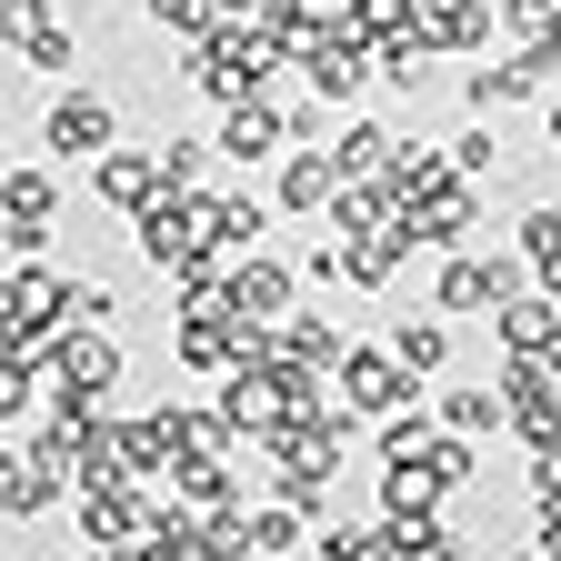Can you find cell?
I'll use <instances>...</instances> for the list:
<instances>
[{"label":"cell","instance_id":"6da1fadb","mask_svg":"<svg viewBox=\"0 0 561 561\" xmlns=\"http://www.w3.org/2000/svg\"><path fill=\"white\" fill-rule=\"evenodd\" d=\"M280 50L271 31H251V21H221L210 41H191V91L210 101V111H231V101H261L271 81H280Z\"/></svg>","mask_w":561,"mask_h":561},{"label":"cell","instance_id":"7a4b0ae2","mask_svg":"<svg viewBox=\"0 0 561 561\" xmlns=\"http://www.w3.org/2000/svg\"><path fill=\"white\" fill-rule=\"evenodd\" d=\"M522 291H531L522 241L512 251H442V271H432V311H451V321H491V311L522 301Z\"/></svg>","mask_w":561,"mask_h":561},{"label":"cell","instance_id":"3957f363","mask_svg":"<svg viewBox=\"0 0 561 561\" xmlns=\"http://www.w3.org/2000/svg\"><path fill=\"white\" fill-rule=\"evenodd\" d=\"M60 321H70V280H60L50 261L0 271V341H11V351H41V362H50Z\"/></svg>","mask_w":561,"mask_h":561},{"label":"cell","instance_id":"277c9868","mask_svg":"<svg viewBox=\"0 0 561 561\" xmlns=\"http://www.w3.org/2000/svg\"><path fill=\"white\" fill-rule=\"evenodd\" d=\"M121 341L111 331H91V321H60V341H50V401H70V411H101L111 391H121Z\"/></svg>","mask_w":561,"mask_h":561},{"label":"cell","instance_id":"5b68a950","mask_svg":"<svg viewBox=\"0 0 561 561\" xmlns=\"http://www.w3.org/2000/svg\"><path fill=\"white\" fill-rule=\"evenodd\" d=\"M50 221H60V171L50 161L0 171V241H11V261H41L50 251Z\"/></svg>","mask_w":561,"mask_h":561},{"label":"cell","instance_id":"8992f818","mask_svg":"<svg viewBox=\"0 0 561 561\" xmlns=\"http://www.w3.org/2000/svg\"><path fill=\"white\" fill-rule=\"evenodd\" d=\"M41 151H50L60 171H91L101 151H121V111H111L101 91H60L50 121H41Z\"/></svg>","mask_w":561,"mask_h":561},{"label":"cell","instance_id":"52a82bcc","mask_svg":"<svg viewBox=\"0 0 561 561\" xmlns=\"http://www.w3.org/2000/svg\"><path fill=\"white\" fill-rule=\"evenodd\" d=\"M331 381H341V401H351V411H362V421H381V411H401V401H421V371L401 362V351H391V341H351Z\"/></svg>","mask_w":561,"mask_h":561},{"label":"cell","instance_id":"ba28073f","mask_svg":"<svg viewBox=\"0 0 561 561\" xmlns=\"http://www.w3.org/2000/svg\"><path fill=\"white\" fill-rule=\"evenodd\" d=\"M70 512H81V541H121V551L161 522L151 481H130V471H121V481H91V491H70Z\"/></svg>","mask_w":561,"mask_h":561},{"label":"cell","instance_id":"9c48e42d","mask_svg":"<svg viewBox=\"0 0 561 561\" xmlns=\"http://www.w3.org/2000/svg\"><path fill=\"white\" fill-rule=\"evenodd\" d=\"M291 70H301V81H311V91L341 111V101H362V81H381V50H371V41H351V31L331 21V31H321V41L291 60Z\"/></svg>","mask_w":561,"mask_h":561},{"label":"cell","instance_id":"30bf717a","mask_svg":"<svg viewBox=\"0 0 561 561\" xmlns=\"http://www.w3.org/2000/svg\"><path fill=\"white\" fill-rule=\"evenodd\" d=\"M161 191H171L161 140H151V151H130V140H121V151H101V161H91V201H101V210H121V221H140Z\"/></svg>","mask_w":561,"mask_h":561},{"label":"cell","instance_id":"8fae6325","mask_svg":"<svg viewBox=\"0 0 561 561\" xmlns=\"http://www.w3.org/2000/svg\"><path fill=\"white\" fill-rule=\"evenodd\" d=\"M291 301H301V261H280V251H241L231 261V311L241 321H291Z\"/></svg>","mask_w":561,"mask_h":561},{"label":"cell","instance_id":"7c38bea8","mask_svg":"<svg viewBox=\"0 0 561 561\" xmlns=\"http://www.w3.org/2000/svg\"><path fill=\"white\" fill-rule=\"evenodd\" d=\"M371 561H471V541H451L442 502H421V512H381L371 522Z\"/></svg>","mask_w":561,"mask_h":561},{"label":"cell","instance_id":"4fadbf2b","mask_svg":"<svg viewBox=\"0 0 561 561\" xmlns=\"http://www.w3.org/2000/svg\"><path fill=\"white\" fill-rule=\"evenodd\" d=\"M271 201L291 210V221H331V201H341V161L311 151V140H301V151H280V161H271Z\"/></svg>","mask_w":561,"mask_h":561},{"label":"cell","instance_id":"5bb4252c","mask_svg":"<svg viewBox=\"0 0 561 561\" xmlns=\"http://www.w3.org/2000/svg\"><path fill=\"white\" fill-rule=\"evenodd\" d=\"M210 140H221V161H251V171H261V161H280V151H291V121H280V101L261 91V101H231Z\"/></svg>","mask_w":561,"mask_h":561},{"label":"cell","instance_id":"9a60e30c","mask_svg":"<svg viewBox=\"0 0 561 561\" xmlns=\"http://www.w3.org/2000/svg\"><path fill=\"white\" fill-rule=\"evenodd\" d=\"M491 341H502L512 362H541V351L561 341V291H541V280H531L522 301H502V311H491Z\"/></svg>","mask_w":561,"mask_h":561},{"label":"cell","instance_id":"2e32d148","mask_svg":"<svg viewBox=\"0 0 561 561\" xmlns=\"http://www.w3.org/2000/svg\"><path fill=\"white\" fill-rule=\"evenodd\" d=\"M432 50H491V31H502V0H421L411 21Z\"/></svg>","mask_w":561,"mask_h":561},{"label":"cell","instance_id":"e0dca14e","mask_svg":"<svg viewBox=\"0 0 561 561\" xmlns=\"http://www.w3.org/2000/svg\"><path fill=\"white\" fill-rule=\"evenodd\" d=\"M171 502L181 512H231V502H251V491H241V471L221 451H181L171 461Z\"/></svg>","mask_w":561,"mask_h":561},{"label":"cell","instance_id":"ac0fdd59","mask_svg":"<svg viewBox=\"0 0 561 561\" xmlns=\"http://www.w3.org/2000/svg\"><path fill=\"white\" fill-rule=\"evenodd\" d=\"M341 241V280H362V291H381V280L411 261V231L401 221H381V231H331Z\"/></svg>","mask_w":561,"mask_h":561},{"label":"cell","instance_id":"d6986e66","mask_svg":"<svg viewBox=\"0 0 561 561\" xmlns=\"http://www.w3.org/2000/svg\"><path fill=\"white\" fill-rule=\"evenodd\" d=\"M60 502V481L31 461V442H0V522H41Z\"/></svg>","mask_w":561,"mask_h":561},{"label":"cell","instance_id":"ffe728a7","mask_svg":"<svg viewBox=\"0 0 561 561\" xmlns=\"http://www.w3.org/2000/svg\"><path fill=\"white\" fill-rule=\"evenodd\" d=\"M331 161H341V181H381V171L401 161V130H391V121H341Z\"/></svg>","mask_w":561,"mask_h":561},{"label":"cell","instance_id":"44dd1931","mask_svg":"<svg viewBox=\"0 0 561 561\" xmlns=\"http://www.w3.org/2000/svg\"><path fill=\"white\" fill-rule=\"evenodd\" d=\"M432 411H442V432H512V401H502V381H461V391H432Z\"/></svg>","mask_w":561,"mask_h":561},{"label":"cell","instance_id":"7402d4cb","mask_svg":"<svg viewBox=\"0 0 561 561\" xmlns=\"http://www.w3.org/2000/svg\"><path fill=\"white\" fill-rule=\"evenodd\" d=\"M391 351H401L421 381H442V371H451V311H411V321H391Z\"/></svg>","mask_w":561,"mask_h":561},{"label":"cell","instance_id":"603a6c76","mask_svg":"<svg viewBox=\"0 0 561 561\" xmlns=\"http://www.w3.org/2000/svg\"><path fill=\"white\" fill-rule=\"evenodd\" d=\"M341 351H351V331H341L331 311H291V321H280V362H311V371H341Z\"/></svg>","mask_w":561,"mask_h":561},{"label":"cell","instance_id":"cb8c5ba5","mask_svg":"<svg viewBox=\"0 0 561 561\" xmlns=\"http://www.w3.org/2000/svg\"><path fill=\"white\" fill-rule=\"evenodd\" d=\"M271 221H280V201H271V191H221V231H210V241L241 261V251H261V241H271Z\"/></svg>","mask_w":561,"mask_h":561},{"label":"cell","instance_id":"d4e9b609","mask_svg":"<svg viewBox=\"0 0 561 561\" xmlns=\"http://www.w3.org/2000/svg\"><path fill=\"white\" fill-rule=\"evenodd\" d=\"M130 561H210V541H201V512H181V502H161V522L130 541Z\"/></svg>","mask_w":561,"mask_h":561},{"label":"cell","instance_id":"484cf974","mask_svg":"<svg viewBox=\"0 0 561 561\" xmlns=\"http://www.w3.org/2000/svg\"><path fill=\"white\" fill-rule=\"evenodd\" d=\"M111 442H121V471L130 481H161L171 471V421L151 411V421H111Z\"/></svg>","mask_w":561,"mask_h":561},{"label":"cell","instance_id":"4316f807","mask_svg":"<svg viewBox=\"0 0 561 561\" xmlns=\"http://www.w3.org/2000/svg\"><path fill=\"white\" fill-rule=\"evenodd\" d=\"M261 551H311V512L280 502V491H271V502H251V561H261Z\"/></svg>","mask_w":561,"mask_h":561},{"label":"cell","instance_id":"83f0119b","mask_svg":"<svg viewBox=\"0 0 561 561\" xmlns=\"http://www.w3.org/2000/svg\"><path fill=\"white\" fill-rule=\"evenodd\" d=\"M381 221H401V191H391V181H341L331 231H381Z\"/></svg>","mask_w":561,"mask_h":561},{"label":"cell","instance_id":"f1b7e54d","mask_svg":"<svg viewBox=\"0 0 561 561\" xmlns=\"http://www.w3.org/2000/svg\"><path fill=\"white\" fill-rule=\"evenodd\" d=\"M411 21H421V0H341V31H351V41H371V50L401 41Z\"/></svg>","mask_w":561,"mask_h":561},{"label":"cell","instance_id":"f546056e","mask_svg":"<svg viewBox=\"0 0 561 561\" xmlns=\"http://www.w3.org/2000/svg\"><path fill=\"white\" fill-rule=\"evenodd\" d=\"M271 491H280V502H301L311 522L331 512V481H341V461H280V471H261Z\"/></svg>","mask_w":561,"mask_h":561},{"label":"cell","instance_id":"4dcf8cb0","mask_svg":"<svg viewBox=\"0 0 561 561\" xmlns=\"http://www.w3.org/2000/svg\"><path fill=\"white\" fill-rule=\"evenodd\" d=\"M522 261H531L541 291H561V201H541L531 221H522Z\"/></svg>","mask_w":561,"mask_h":561},{"label":"cell","instance_id":"1f68e13d","mask_svg":"<svg viewBox=\"0 0 561 561\" xmlns=\"http://www.w3.org/2000/svg\"><path fill=\"white\" fill-rule=\"evenodd\" d=\"M432 60H442L432 41H421V31H401V41H381V81L421 101V91H432Z\"/></svg>","mask_w":561,"mask_h":561},{"label":"cell","instance_id":"d6a6232c","mask_svg":"<svg viewBox=\"0 0 561 561\" xmlns=\"http://www.w3.org/2000/svg\"><path fill=\"white\" fill-rule=\"evenodd\" d=\"M421 471H432V491H442V502H461V491H471V471H481V461H471V432H442L432 451H421Z\"/></svg>","mask_w":561,"mask_h":561},{"label":"cell","instance_id":"836d02e7","mask_svg":"<svg viewBox=\"0 0 561 561\" xmlns=\"http://www.w3.org/2000/svg\"><path fill=\"white\" fill-rule=\"evenodd\" d=\"M140 11H151V31H171V41H210V31L231 21L221 0H140Z\"/></svg>","mask_w":561,"mask_h":561},{"label":"cell","instance_id":"e575fe53","mask_svg":"<svg viewBox=\"0 0 561 561\" xmlns=\"http://www.w3.org/2000/svg\"><path fill=\"white\" fill-rule=\"evenodd\" d=\"M201 541H210V561H251V502L201 512Z\"/></svg>","mask_w":561,"mask_h":561},{"label":"cell","instance_id":"d590c367","mask_svg":"<svg viewBox=\"0 0 561 561\" xmlns=\"http://www.w3.org/2000/svg\"><path fill=\"white\" fill-rule=\"evenodd\" d=\"M70 60H81V41H70L60 21H41V31L21 41V70H41V81H60V70H70Z\"/></svg>","mask_w":561,"mask_h":561},{"label":"cell","instance_id":"8d00e7d4","mask_svg":"<svg viewBox=\"0 0 561 561\" xmlns=\"http://www.w3.org/2000/svg\"><path fill=\"white\" fill-rule=\"evenodd\" d=\"M210 151H221V140H161V171H171V191H210Z\"/></svg>","mask_w":561,"mask_h":561},{"label":"cell","instance_id":"74e56055","mask_svg":"<svg viewBox=\"0 0 561 561\" xmlns=\"http://www.w3.org/2000/svg\"><path fill=\"white\" fill-rule=\"evenodd\" d=\"M451 161H461L471 181H502V130H491V121H471V130L451 140Z\"/></svg>","mask_w":561,"mask_h":561},{"label":"cell","instance_id":"f35d334b","mask_svg":"<svg viewBox=\"0 0 561 561\" xmlns=\"http://www.w3.org/2000/svg\"><path fill=\"white\" fill-rule=\"evenodd\" d=\"M70 321L111 331V321H121V291H111V280H70Z\"/></svg>","mask_w":561,"mask_h":561},{"label":"cell","instance_id":"ab89813d","mask_svg":"<svg viewBox=\"0 0 561 561\" xmlns=\"http://www.w3.org/2000/svg\"><path fill=\"white\" fill-rule=\"evenodd\" d=\"M41 21H50V0H0V41H11V50H21Z\"/></svg>","mask_w":561,"mask_h":561},{"label":"cell","instance_id":"60d3db41","mask_svg":"<svg viewBox=\"0 0 561 561\" xmlns=\"http://www.w3.org/2000/svg\"><path fill=\"white\" fill-rule=\"evenodd\" d=\"M70 561H130L121 541H81V551H70Z\"/></svg>","mask_w":561,"mask_h":561},{"label":"cell","instance_id":"b9f144b4","mask_svg":"<svg viewBox=\"0 0 561 561\" xmlns=\"http://www.w3.org/2000/svg\"><path fill=\"white\" fill-rule=\"evenodd\" d=\"M541 121H551V151H561V91H551V101H541Z\"/></svg>","mask_w":561,"mask_h":561},{"label":"cell","instance_id":"7bdbcfd3","mask_svg":"<svg viewBox=\"0 0 561 561\" xmlns=\"http://www.w3.org/2000/svg\"><path fill=\"white\" fill-rule=\"evenodd\" d=\"M301 561H351V551H331V541H321V531H311V551H301Z\"/></svg>","mask_w":561,"mask_h":561},{"label":"cell","instance_id":"ee69618b","mask_svg":"<svg viewBox=\"0 0 561 561\" xmlns=\"http://www.w3.org/2000/svg\"><path fill=\"white\" fill-rule=\"evenodd\" d=\"M541 362H551V381H561V341H551V351H541Z\"/></svg>","mask_w":561,"mask_h":561},{"label":"cell","instance_id":"f6af8a7d","mask_svg":"<svg viewBox=\"0 0 561 561\" xmlns=\"http://www.w3.org/2000/svg\"><path fill=\"white\" fill-rule=\"evenodd\" d=\"M0 140H11V121H0Z\"/></svg>","mask_w":561,"mask_h":561}]
</instances>
